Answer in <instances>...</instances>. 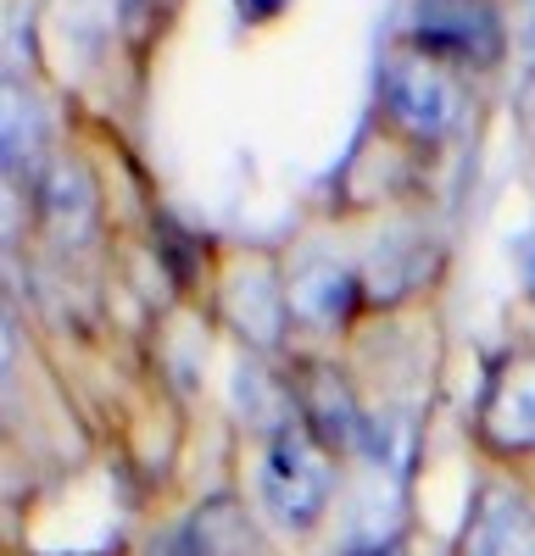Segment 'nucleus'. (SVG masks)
I'll return each mask as SVG.
<instances>
[{"label":"nucleus","instance_id":"1","mask_svg":"<svg viewBox=\"0 0 535 556\" xmlns=\"http://www.w3.org/2000/svg\"><path fill=\"white\" fill-rule=\"evenodd\" d=\"M257 479H262V506L274 513V523H285V529H312V523L324 518L329 495H335L329 445H319L307 429L268 434Z\"/></svg>","mask_w":535,"mask_h":556},{"label":"nucleus","instance_id":"2","mask_svg":"<svg viewBox=\"0 0 535 556\" xmlns=\"http://www.w3.org/2000/svg\"><path fill=\"white\" fill-rule=\"evenodd\" d=\"M380 101H385V117L401 134H413V139H446L463 123V84H458V73L446 62H435V56H424V51L385 56Z\"/></svg>","mask_w":535,"mask_h":556},{"label":"nucleus","instance_id":"3","mask_svg":"<svg viewBox=\"0 0 535 556\" xmlns=\"http://www.w3.org/2000/svg\"><path fill=\"white\" fill-rule=\"evenodd\" d=\"M413 51L435 62L490 67L502 56V12L497 0H413Z\"/></svg>","mask_w":535,"mask_h":556},{"label":"nucleus","instance_id":"4","mask_svg":"<svg viewBox=\"0 0 535 556\" xmlns=\"http://www.w3.org/2000/svg\"><path fill=\"white\" fill-rule=\"evenodd\" d=\"M474 424L497 451H535V351H508L490 362Z\"/></svg>","mask_w":535,"mask_h":556},{"label":"nucleus","instance_id":"5","mask_svg":"<svg viewBox=\"0 0 535 556\" xmlns=\"http://www.w3.org/2000/svg\"><path fill=\"white\" fill-rule=\"evenodd\" d=\"M458 556H535V501L513 484H480Z\"/></svg>","mask_w":535,"mask_h":556},{"label":"nucleus","instance_id":"6","mask_svg":"<svg viewBox=\"0 0 535 556\" xmlns=\"http://www.w3.org/2000/svg\"><path fill=\"white\" fill-rule=\"evenodd\" d=\"M296 406H301V429L319 445L340 451V445L363 440V417H357V401H351V390H346V379L335 374V367L307 362L296 374Z\"/></svg>","mask_w":535,"mask_h":556},{"label":"nucleus","instance_id":"7","mask_svg":"<svg viewBox=\"0 0 535 556\" xmlns=\"http://www.w3.org/2000/svg\"><path fill=\"white\" fill-rule=\"evenodd\" d=\"M290 306L307 317V323H346L357 312V273L335 256H301L296 273H290Z\"/></svg>","mask_w":535,"mask_h":556},{"label":"nucleus","instance_id":"8","mask_svg":"<svg viewBox=\"0 0 535 556\" xmlns=\"http://www.w3.org/2000/svg\"><path fill=\"white\" fill-rule=\"evenodd\" d=\"M185 540H190L196 556H262L257 523H251V513H246L235 495L201 501L196 513H190V523H185Z\"/></svg>","mask_w":535,"mask_h":556},{"label":"nucleus","instance_id":"9","mask_svg":"<svg viewBox=\"0 0 535 556\" xmlns=\"http://www.w3.org/2000/svg\"><path fill=\"white\" fill-rule=\"evenodd\" d=\"M39 206L57 228L78 235V228H89V217H96V184H89V173L78 162H57L39 178Z\"/></svg>","mask_w":535,"mask_h":556},{"label":"nucleus","instance_id":"10","mask_svg":"<svg viewBox=\"0 0 535 556\" xmlns=\"http://www.w3.org/2000/svg\"><path fill=\"white\" fill-rule=\"evenodd\" d=\"M235 12H240L246 23H268V17L285 12V0H235Z\"/></svg>","mask_w":535,"mask_h":556},{"label":"nucleus","instance_id":"11","mask_svg":"<svg viewBox=\"0 0 535 556\" xmlns=\"http://www.w3.org/2000/svg\"><path fill=\"white\" fill-rule=\"evenodd\" d=\"M524 273H530V295H535V235H530V251H524Z\"/></svg>","mask_w":535,"mask_h":556},{"label":"nucleus","instance_id":"12","mask_svg":"<svg viewBox=\"0 0 535 556\" xmlns=\"http://www.w3.org/2000/svg\"><path fill=\"white\" fill-rule=\"evenodd\" d=\"M351 556H390V551H351Z\"/></svg>","mask_w":535,"mask_h":556}]
</instances>
